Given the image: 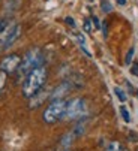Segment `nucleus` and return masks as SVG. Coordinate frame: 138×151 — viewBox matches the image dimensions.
I'll list each match as a JSON object with an SVG mask.
<instances>
[{"instance_id": "19", "label": "nucleus", "mask_w": 138, "mask_h": 151, "mask_svg": "<svg viewBox=\"0 0 138 151\" xmlns=\"http://www.w3.org/2000/svg\"><path fill=\"white\" fill-rule=\"evenodd\" d=\"M102 30H104V36L107 37V23H104V24H102Z\"/></svg>"}, {"instance_id": "18", "label": "nucleus", "mask_w": 138, "mask_h": 151, "mask_svg": "<svg viewBox=\"0 0 138 151\" xmlns=\"http://www.w3.org/2000/svg\"><path fill=\"white\" fill-rule=\"evenodd\" d=\"M65 21H66V24H68V26H71V27H75V21H74V19L71 18V17H68V18H66Z\"/></svg>"}, {"instance_id": "11", "label": "nucleus", "mask_w": 138, "mask_h": 151, "mask_svg": "<svg viewBox=\"0 0 138 151\" xmlns=\"http://www.w3.org/2000/svg\"><path fill=\"white\" fill-rule=\"evenodd\" d=\"M101 9H102L105 14H108V12L113 11V5L108 2V0H102V2H101Z\"/></svg>"}, {"instance_id": "7", "label": "nucleus", "mask_w": 138, "mask_h": 151, "mask_svg": "<svg viewBox=\"0 0 138 151\" xmlns=\"http://www.w3.org/2000/svg\"><path fill=\"white\" fill-rule=\"evenodd\" d=\"M71 88H72V85H71V82L69 81H63L59 87H56L54 90H53V93H51V100H57V99H62L63 96H66L69 91H71Z\"/></svg>"}, {"instance_id": "17", "label": "nucleus", "mask_w": 138, "mask_h": 151, "mask_svg": "<svg viewBox=\"0 0 138 151\" xmlns=\"http://www.w3.org/2000/svg\"><path fill=\"white\" fill-rule=\"evenodd\" d=\"M92 23H93V26H95L96 29H99V27H101V23H99L98 17H92Z\"/></svg>"}, {"instance_id": "20", "label": "nucleus", "mask_w": 138, "mask_h": 151, "mask_svg": "<svg viewBox=\"0 0 138 151\" xmlns=\"http://www.w3.org/2000/svg\"><path fill=\"white\" fill-rule=\"evenodd\" d=\"M117 3H119L120 6H125V5H126V0H117Z\"/></svg>"}, {"instance_id": "12", "label": "nucleus", "mask_w": 138, "mask_h": 151, "mask_svg": "<svg viewBox=\"0 0 138 151\" xmlns=\"http://www.w3.org/2000/svg\"><path fill=\"white\" fill-rule=\"evenodd\" d=\"M120 114H122V118L125 120V123H131V115H129V111L126 109L125 106H120Z\"/></svg>"}, {"instance_id": "14", "label": "nucleus", "mask_w": 138, "mask_h": 151, "mask_svg": "<svg viewBox=\"0 0 138 151\" xmlns=\"http://www.w3.org/2000/svg\"><path fill=\"white\" fill-rule=\"evenodd\" d=\"M92 24H93V23H92V18L89 19H84V32L86 33H92V30H93V26H92Z\"/></svg>"}, {"instance_id": "15", "label": "nucleus", "mask_w": 138, "mask_h": 151, "mask_svg": "<svg viewBox=\"0 0 138 151\" xmlns=\"http://www.w3.org/2000/svg\"><path fill=\"white\" fill-rule=\"evenodd\" d=\"M134 54H135V48L132 47V48H131V50L128 51V54H126V58H125V63H126V64H131V63H132Z\"/></svg>"}, {"instance_id": "23", "label": "nucleus", "mask_w": 138, "mask_h": 151, "mask_svg": "<svg viewBox=\"0 0 138 151\" xmlns=\"http://www.w3.org/2000/svg\"><path fill=\"white\" fill-rule=\"evenodd\" d=\"M123 151H128V150H123Z\"/></svg>"}, {"instance_id": "16", "label": "nucleus", "mask_w": 138, "mask_h": 151, "mask_svg": "<svg viewBox=\"0 0 138 151\" xmlns=\"http://www.w3.org/2000/svg\"><path fill=\"white\" fill-rule=\"evenodd\" d=\"M131 73H132V75H135V76H138V61L132 64V68H131Z\"/></svg>"}, {"instance_id": "21", "label": "nucleus", "mask_w": 138, "mask_h": 151, "mask_svg": "<svg viewBox=\"0 0 138 151\" xmlns=\"http://www.w3.org/2000/svg\"><path fill=\"white\" fill-rule=\"evenodd\" d=\"M135 94H137V96H138V90H137V91H135Z\"/></svg>"}, {"instance_id": "9", "label": "nucleus", "mask_w": 138, "mask_h": 151, "mask_svg": "<svg viewBox=\"0 0 138 151\" xmlns=\"http://www.w3.org/2000/svg\"><path fill=\"white\" fill-rule=\"evenodd\" d=\"M114 93H116V96H117V99H119L120 102H126V99H128V96L125 94V91H123L122 88H119V87H116V88H114Z\"/></svg>"}, {"instance_id": "8", "label": "nucleus", "mask_w": 138, "mask_h": 151, "mask_svg": "<svg viewBox=\"0 0 138 151\" xmlns=\"http://www.w3.org/2000/svg\"><path fill=\"white\" fill-rule=\"evenodd\" d=\"M77 136H75V133L74 132H69V133H66L63 138H62V141H60V147L62 148H68L69 145H71L72 142H74V139H75Z\"/></svg>"}, {"instance_id": "3", "label": "nucleus", "mask_w": 138, "mask_h": 151, "mask_svg": "<svg viewBox=\"0 0 138 151\" xmlns=\"http://www.w3.org/2000/svg\"><path fill=\"white\" fill-rule=\"evenodd\" d=\"M42 60H44V57H42L41 50L39 48H32L30 51L26 52V55L23 57V60H21V64L18 68L20 73L21 75H27L29 72H32L33 69L41 66Z\"/></svg>"}, {"instance_id": "2", "label": "nucleus", "mask_w": 138, "mask_h": 151, "mask_svg": "<svg viewBox=\"0 0 138 151\" xmlns=\"http://www.w3.org/2000/svg\"><path fill=\"white\" fill-rule=\"evenodd\" d=\"M66 103L63 99H57V100H53L47 109L44 111L42 114V120L47 123V124H54L57 123L59 120H63L65 118V112H66Z\"/></svg>"}, {"instance_id": "1", "label": "nucleus", "mask_w": 138, "mask_h": 151, "mask_svg": "<svg viewBox=\"0 0 138 151\" xmlns=\"http://www.w3.org/2000/svg\"><path fill=\"white\" fill-rule=\"evenodd\" d=\"M47 76H48V72L44 66H39L33 69L32 72H29L24 82H23V96L27 99H32L33 96H36L39 90L44 87Z\"/></svg>"}, {"instance_id": "22", "label": "nucleus", "mask_w": 138, "mask_h": 151, "mask_svg": "<svg viewBox=\"0 0 138 151\" xmlns=\"http://www.w3.org/2000/svg\"><path fill=\"white\" fill-rule=\"evenodd\" d=\"M0 24H2V19H0Z\"/></svg>"}, {"instance_id": "4", "label": "nucleus", "mask_w": 138, "mask_h": 151, "mask_svg": "<svg viewBox=\"0 0 138 151\" xmlns=\"http://www.w3.org/2000/svg\"><path fill=\"white\" fill-rule=\"evenodd\" d=\"M86 111H87V106H86V102L83 99H80V97L72 99L66 103L65 118L66 120H78V118L86 115Z\"/></svg>"}, {"instance_id": "5", "label": "nucleus", "mask_w": 138, "mask_h": 151, "mask_svg": "<svg viewBox=\"0 0 138 151\" xmlns=\"http://www.w3.org/2000/svg\"><path fill=\"white\" fill-rule=\"evenodd\" d=\"M21 57L18 54H11L6 55L2 61H0V70H3L5 73H14L15 70H18L20 64H21Z\"/></svg>"}, {"instance_id": "6", "label": "nucleus", "mask_w": 138, "mask_h": 151, "mask_svg": "<svg viewBox=\"0 0 138 151\" xmlns=\"http://www.w3.org/2000/svg\"><path fill=\"white\" fill-rule=\"evenodd\" d=\"M14 27H15V23H9V21L2 19V24H0V51L5 50V45H6Z\"/></svg>"}, {"instance_id": "13", "label": "nucleus", "mask_w": 138, "mask_h": 151, "mask_svg": "<svg viewBox=\"0 0 138 151\" xmlns=\"http://www.w3.org/2000/svg\"><path fill=\"white\" fill-rule=\"evenodd\" d=\"M6 76H8V73H5L3 70H0V93L3 91V88H5V84H6Z\"/></svg>"}, {"instance_id": "10", "label": "nucleus", "mask_w": 138, "mask_h": 151, "mask_svg": "<svg viewBox=\"0 0 138 151\" xmlns=\"http://www.w3.org/2000/svg\"><path fill=\"white\" fill-rule=\"evenodd\" d=\"M105 151H122V147H120V144L117 141H113L111 144H108Z\"/></svg>"}]
</instances>
